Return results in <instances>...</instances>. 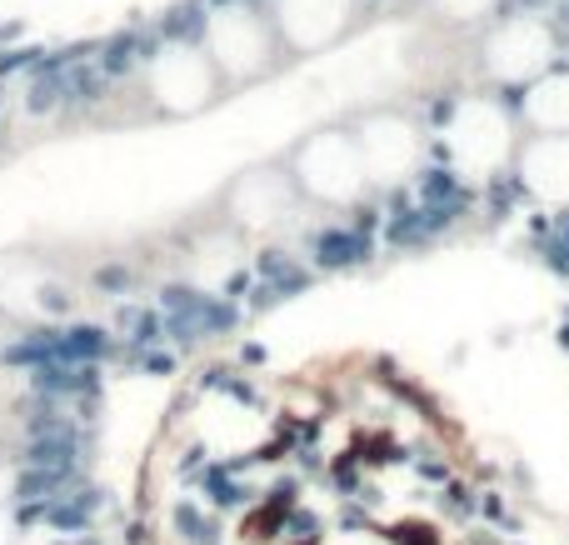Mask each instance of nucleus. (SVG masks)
I'll list each match as a JSON object with an SVG mask.
<instances>
[{
    "label": "nucleus",
    "mask_w": 569,
    "mask_h": 545,
    "mask_svg": "<svg viewBox=\"0 0 569 545\" xmlns=\"http://www.w3.org/2000/svg\"><path fill=\"white\" fill-rule=\"evenodd\" d=\"M200 46H206V56L216 60V70H220L226 86L260 80L284 60L266 0H226V6H206Z\"/></svg>",
    "instance_id": "obj_1"
},
{
    "label": "nucleus",
    "mask_w": 569,
    "mask_h": 545,
    "mask_svg": "<svg viewBox=\"0 0 569 545\" xmlns=\"http://www.w3.org/2000/svg\"><path fill=\"white\" fill-rule=\"evenodd\" d=\"M136 80L150 96V106L166 110V116H196V110H206L210 100L220 96V86H226L200 40H166V36H160L156 56L146 60V70H140Z\"/></svg>",
    "instance_id": "obj_2"
},
{
    "label": "nucleus",
    "mask_w": 569,
    "mask_h": 545,
    "mask_svg": "<svg viewBox=\"0 0 569 545\" xmlns=\"http://www.w3.org/2000/svg\"><path fill=\"white\" fill-rule=\"evenodd\" d=\"M550 66H560V26L545 10H515L485 36V70L495 86H530Z\"/></svg>",
    "instance_id": "obj_3"
},
{
    "label": "nucleus",
    "mask_w": 569,
    "mask_h": 545,
    "mask_svg": "<svg viewBox=\"0 0 569 545\" xmlns=\"http://www.w3.org/2000/svg\"><path fill=\"white\" fill-rule=\"evenodd\" d=\"M290 180L300 196L315 200H360L370 176H365V156L355 130L345 126H325L295 150L290 160Z\"/></svg>",
    "instance_id": "obj_4"
},
{
    "label": "nucleus",
    "mask_w": 569,
    "mask_h": 545,
    "mask_svg": "<svg viewBox=\"0 0 569 545\" xmlns=\"http://www.w3.org/2000/svg\"><path fill=\"white\" fill-rule=\"evenodd\" d=\"M160 320H166V340L186 356V350H200L220 336H236L240 326V306L220 290H196L186 280H166L156 290Z\"/></svg>",
    "instance_id": "obj_5"
},
{
    "label": "nucleus",
    "mask_w": 569,
    "mask_h": 545,
    "mask_svg": "<svg viewBox=\"0 0 569 545\" xmlns=\"http://www.w3.org/2000/svg\"><path fill=\"white\" fill-rule=\"evenodd\" d=\"M266 10L276 20L284 60H290V56H310L320 46H335L350 30L360 0H266Z\"/></svg>",
    "instance_id": "obj_6"
},
{
    "label": "nucleus",
    "mask_w": 569,
    "mask_h": 545,
    "mask_svg": "<svg viewBox=\"0 0 569 545\" xmlns=\"http://www.w3.org/2000/svg\"><path fill=\"white\" fill-rule=\"evenodd\" d=\"M355 140H360V156H365V176L385 180V186H400L405 170L415 166V150H420L415 126L405 116H395V110L365 116L360 130H355Z\"/></svg>",
    "instance_id": "obj_7"
},
{
    "label": "nucleus",
    "mask_w": 569,
    "mask_h": 545,
    "mask_svg": "<svg viewBox=\"0 0 569 545\" xmlns=\"http://www.w3.org/2000/svg\"><path fill=\"white\" fill-rule=\"evenodd\" d=\"M415 200L425 206V216H430V226L440 230H455L465 226V220L475 216V206H480V196H475V186L465 180L460 166H425L420 180H415Z\"/></svg>",
    "instance_id": "obj_8"
},
{
    "label": "nucleus",
    "mask_w": 569,
    "mask_h": 545,
    "mask_svg": "<svg viewBox=\"0 0 569 545\" xmlns=\"http://www.w3.org/2000/svg\"><path fill=\"white\" fill-rule=\"evenodd\" d=\"M515 120L535 130V136H569V66H550L520 90V110Z\"/></svg>",
    "instance_id": "obj_9"
},
{
    "label": "nucleus",
    "mask_w": 569,
    "mask_h": 545,
    "mask_svg": "<svg viewBox=\"0 0 569 545\" xmlns=\"http://www.w3.org/2000/svg\"><path fill=\"white\" fill-rule=\"evenodd\" d=\"M375 256V236L355 230L350 220H330V226H315L305 240V260H310L320 276H345V270H360Z\"/></svg>",
    "instance_id": "obj_10"
},
{
    "label": "nucleus",
    "mask_w": 569,
    "mask_h": 545,
    "mask_svg": "<svg viewBox=\"0 0 569 545\" xmlns=\"http://www.w3.org/2000/svg\"><path fill=\"white\" fill-rule=\"evenodd\" d=\"M106 486H96V480L76 476L60 496L46 501V511H40V526L50 531V536H86V531H96V516L106 511Z\"/></svg>",
    "instance_id": "obj_11"
},
{
    "label": "nucleus",
    "mask_w": 569,
    "mask_h": 545,
    "mask_svg": "<svg viewBox=\"0 0 569 545\" xmlns=\"http://www.w3.org/2000/svg\"><path fill=\"white\" fill-rule=\"evenodd\" d=\"M120 356V340L110 326L96 320H66L60 326V360H76V366H106Z\"/></svg>",
    "instance_id": "obj_12"
},
{
    "label": "nucleus",
    "mask_w": 569,
    "mask_h": 545,
    "mask_svg": "<svg viewBox=\"0 0 569 545\" xmlns=\"http://www.w3.org/2000/svg\"><path fill=\"white\" fill-rule=\"evenodd\" d=\"M256 276L276 290V300H295V296H305V290L315 286V276H320V270H315L310 260L290 256V250L270 246V250H260V256H256Z\"/></svg>",
    "instance_id": "obj_13"
},
{
    "label": "nucleus",
    "mask_w": 569,
    "mask_h": 545,
    "mask_svg": "<svg viewBox=\"0 0 569 545\" xmlns=\"http://www.w3.org/2000/svg\"><path fill=\"white\" fill-rule=\"evenodd\" d=\"M116 340H120V360L140 356V350L160 346L166 340V320H160V306H136V300H120L116 310Z\"/></svg>",
    "instance_id": "obj_14"
},
{
    "label": "nucleus",
    "mask_w": 569,
    "mask_h": 545,
    "mask_svg": "<svg viewBox=\"0 0 569 545\" xmlns=\"http://www.w3.org/2000/svg\"><path fill=\"white\" fill-rule=\"evenodd\" d=\"M50 360H60V326L56 320L20 330V336H10L6 346H0V366L6 370H36V366H50Z\"/></svg>",
    "instance_id": "obj_15"
},
{
    "label": "nucleus",
    "mask_w": 569,
    "mask_h": 545,
    "mask_svg": "<svg viewBox=\"0 0 569 545\" xmlns=\"http://www.w3.org/2000/svg\"><path fill=\"white\" fill-rule=\"evenodd\" d=\"M200 496H206L210 511H246L250 506V486L240 480V470L230 460H206L196 476Z\"/></svg>",
    "instance_id": "obj_16"
},
{
    "label": "nucleus",
    "mask_w": 569,
    "mask_h": 545,
    "mask_svg": "<svg viewBox=\"0 0 569 545\" xmlns=\"http://www.w3.org/2000/svg\"><path fill=\"white\" fill-rule=\"evenodd\" d=\"M170 531H176L186 545H210V541H220V521L210 516L200 501H190V496H180L176 506H170Z\"/></svg>",
    "instance_id": "obj_17"
},
{
    "label": "nucleus",
    "mask_w": 569,
    "mask_h": 545,
    "mask_svg": "<svg viewBox=\"0 0 569 545\" xmlns=\"http://www.w3.org/2000/svg\"><path fill=\"white\" fill-rule=\"evenodd\" d=\"M196 386L200 390H216V396H230L236 406H260V386L250 376H240V370H230V366H206Z\"/></svg>",
    "instance_id": "obj_18"
},
{
    "label": "nucleus",
    "mask_w": 569,
    "mask_h": 545,
    "mask_svg": "<svg viewBox=\"0 0 569 545\" xmlns=\"http://www.w3.org/2000/svg\"><path fill=\"white\" fill-rule=\"evenodd\" d=\"M136 280L140 276H136V266H130L126 256H120V260H100V266L90 270V286H96L100 296H110V300H126L130 290H136Z\"/></svg>",
    "instance_id": "obj_19"
},
{
    "label": "nucleus",
    "mask_w": 569,
    "mask_h": 545,
    "mask_svg": "<svg viewBox=\"0 0 569 545\" xmlns=\"http://www.w3.org/2000/svg\"><path fill=\"white\" fill-rule=\"evenodd\" d=\"M126 366L140 370V376L166 380V376H176V370H180V350L170 346V340H160V346H150V350H140V356H130Z\"/></svg>",
    "instance_id": "obj_20"
},
{
    "label": "nucleus",
    "mask_w": 569,
    "mask_h": 545,
    "mask_svg": "<svg viewBox=\"0 0 569 545\" xmlns=\"http://www.w3.org/2000/svg\"><path fill=\"white\" fill-rule=\"evenodd\" d=\"M435 501H440V511H445L450 521H470V516H480V490H470L465 480H455V476L445 480L440 496H435Z\"/></svg>",
    "instance_id": "obj_21"
},
{
    "label": "nucleus",
    "mask_w": 569,
    "mask_h": 545,
    "mask_svg": "<svg viewBox=\"0 0 569 545\" xmlns=\"http://www.w3.org/2000/svg\"><path fill=\"white\" fill-rule=\"evenodd\" d=\"M435 10H440L445 20H485V16H495L500 10V0H435Z\"/></svg>",
    "instance_id": "obj_22"
},
{
    "label": "nucleus",
    "mask_w": 569,
    "mask_h": 545,
    "mask_svg": "<svg viewBox=\"0 0 569 545\" xmlns=\"http://www.w3.org/2000/svg\"><path fill=\"white\" fill-rule=\"evenodd\" d=\"M256 266H240V270H230V280H226V290H220V296H230L236 300V306H246V296L250 290H256Z\"/></svg>",
    "instance_id": "obj_23"
},
{
    "label": "nucleus",
    "mask_w": 569,
    "mask_h": 545,
    "mask_svg": "<svg viewBox=\"0 0 569 545\" xmlns=\"http://www.w3.org/2000/svg\"><path fill=\"white\" fill-rule=\"evenodd\" d=\"M266 496H270V501H266L270 511H284V516H290V511H295V496H300V480H295V476H280L276 486L266 490Z\"/></svg>",
    "instance_id": "obj_24"
},
{
    "label": "nucleus",
    "mask_w": 569,
    "mask_h": 545,
    "mask_svg": "<svg viewBox=\"0 0 569 545\" xmlns=\"http://www.w3.org/2000/svg\"><path fill=\"white\" fill-rule=\"evenodd\" d=\"M415 476L430 480V486H445L455 470H450V460H440V456H415Z\"/></svg>",
    "instance_id": "obj_25"
},
{
    "label": "nucleus",
    "mask_w": 569,
    "mask_h": 545,
    "mask_svg": "<svg viewBox=\"0 0 569 545\" xmlns=\"http://www.w3.org/2000/svg\"><path fill=\"white\" fill-rule=\"evenodd\" d=\"M330 480L345 490V496H355V490H360V480H355V460H350V456L335 460V466H330Z\"/></svg>",
    "instance_id": "obj_26"
},
{
    "label": "nucleus",
    "mask_w": 569,
    "mask_h": 545,
    "mask_svg": "<svg viewBox=\"0 0 569 545\" xmlns=\"http://www.w3.org/2000/svg\"><path fill=\"white\" fill-rule=\"evenodd\" d=\"M40 310H50V316H70V290H60V286L40 290Z\"/></svg>",
    "instance_id": "obj_27"
},
{
    "label": "nucleus",
    "mask_w": 569,
    "mask_h": 545,
    "mask_svg": "<svg viewBox=\"0 0 569 545\" xmlns=\"http://www.w3.org/2000/svg\"><path fill=\"white\" fill-rule=\"evenodd\" d=\"M480 516L495 521V526H510V516H505V501H500V496H480Z\"/></svg>",
    "instance_id": "obj_28"
},
{
    "label": "nucleus",
    "mask_w": 569,
    "mask_h": 545,
    "mask_svg": "<svg viewBox=\"0 0 569 545\" xmlns=\"http://www.w3.org/2000/svg\"><path fill=\"white\" fill-rule=\"evenodd\" d=\"M200 466H206V450H200V446H190L186 456H180V476H186V480H196V476H200Z\"/></svg>",
    "instance_id": "obj_29"
},
{
    "label": "nucleus",
    "mask_w": 569,
    "mask_h": 545,
    "mask_svg": "<svg viewBox=\"0 0 569 545\" xmlns=\"http://www.w3.org/2000/svg\"><path fill=\"white\" fill-rule=\"evenodd\" d=\"M120 541H126V545H146L150 541L146 521H126V526H120Z\"/></svg>",
    "instance_id": "obj_30"
},
{
    "label": "nucleus",
    "mask_w": 569,
    "mask_h": 545,
    "mask_svg": "<svg viewBox=\"0 0 569 545\" xmlns=\"http://www.w3.org/2000/svg\"><path fill=\"white\" fill-rule=\"evenodd\" d=\"M260 360H266V346L246 340V346H240V366H260Z\"/></svg>",
    "instance_id": "obj_31"
},
{
    "label": "nucleus",
    "mask_w": 569,
    "mask_h": 545,
    "mask_svg": "<svg viewBox=\"0 0 569 545\" xmlns=\"http://www.w3.org/2000/svg\"><path fill=\"white\" fill-rule=\"evenodd\" d=\"M0 116H6V90H0Z\"/></svg>",
    "instance_id": "obj_32"
},
{
    "label": "nucleus",
    "mask_w": 569,
    "mask_h": 545,
    "mask_svg": "<svg viewBox=\"0 0 569 545\" xmlns=\"http://www.w3.org/2000/svg\"><path fill=\"white\" fill-rule=\"evenodd\" d=\"M210 545H226V541H210Z\"/></svg>",
    "instance_id": "obj_33"
}]
</instances>
